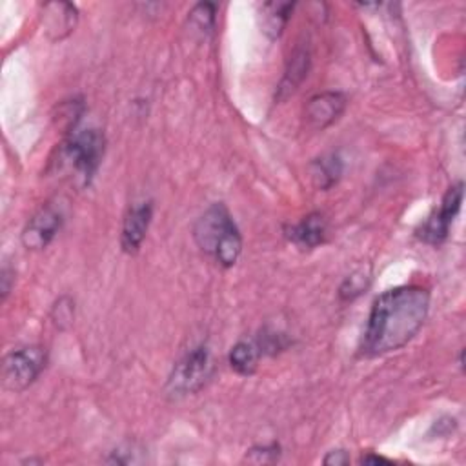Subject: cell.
<instances>
[{
  "instance_id": "obj_1",
  "label": "cell",
  "mask_w": 466,
  "mask_h": 466,
  "mask_svg": "<svg viewBox=\"0 0 466 466\" xmlns=\"http://www.w3.org/2000/svg\"><path fill=\"white\" fill-rule=\"evenodd\" d=\"M428 310L430 294L421 286H399L384 291L374 301L361 354L379 358L406 346L423 328Z\"/></svg>"
},
{
  "instance_id": "obj_2",
  "label": "cell",
  "mask_w": 466,
  "mask_h": 466,
  "mask_svg": "<svg viewBox=\"0 0 466 466\" xmlns=\"http://www.w3.org/2000/svg\"><path fill=\"white\" fill-rule=\"evenodd\" d=\"M194 237L199 248L224 268L236 264L243 252L241 231L222 203L213 204L199 217Z\"/></svg>"
},
{
  "instance_id": "obj_3",
  "label": "cell",
  "mask_w": 466,
  "mask_h": 466,
  "mask_svg": "<svg viewBox=\"0 0 466 466\" xmlns=\"http://www.w3.org/2000/svg\"><path fill=\"white\" fill-rule=\"evenodd\" d=\"M104 135L99 130H84L72 135L63 150L65 160L73 168L82 185H90L104 155Z\"/></svg>"
},
{
  "instance_id": "obj_4",
  "label": "cell",
  "mask_w": 466,
  "mask_h": 466,
  "mask_svg": "<svg viewBox=\"0 0 466 466\" xmlns=\"http://www.w3.org/2000/svg\"><path fill=\"white\" fill-rule=\"evenodd\" d=\"M211 372L213 365L210 350L206 346H197L175 365L168 381V392L175 397L195 393L208 383Z\"/></svg>"
},
{
  "instance_id": "obj_5",
  "label": "cell",
  "mask_w": 466,
  "mask_h": 466,
  "mask_svg": "<svg viewBox=\"0 0 466 466\" xmlns=\"http://www.w3.org/2000/svg\"><path fill=\"white\" fill-rule=\"evenodd\" d=\"M46 350L40 346H28L10 352L3 363V383L12 392L26 390L46 368Z\"/></svg>"
},
{
  "instance_id": "obj_6",
  "label": "cell",
  "mask_w": 466,
  "mask_h": 466,
  "mask_svg": "<svg viewBox=\"0 0 466 466\" xmlns=\"http://www.w3.org/2000/svg\"><path fill=\"white\" fill-rule=\"evenodd\" d=\"M462 188H464V185L457 183L444 194L439 210H436L418 231V237L421 241H425L428 245H441L448 237L450 226L461 210Z\"/></svg>"
},
{
  "instance_id": "obj_7",
  "label": "cell",
  "mask_w": 466,
  "mask_h": 466,
  "mask_svg": "<svg viewBox=\"0 0 466 466\" xmlns=\"http://www.w3.org/2000/svg\"><path fill=\"white\" fill-rule=\"evenodd\" d=\"M63 226V211L55 204L42 206L26 224L22 231V245L26 250H44Z\"/></svg>"
},
{
  "instance_id": "obj_8",
  "label": "cell",
  "mask_w": 466,
  "mask_h": 466,
  "mask_svg": "<svg viewBox=\"0 0 466 466\" xmlns=\"http://www.w3.org/2000/svg\"><path fill=\"white\" fill-rule=\"evenodd\" d=\"M346 97L339 91H324L312 97L305 108V116L310 128L324 130L332 126L344 113Z\"/></svg>"
},
{
  "instance_id": "obj_9",
  "label": "cell",
  "mask_w": 466,
  "mask_h": 466,
  "mask_svg": "<svg viewBox=\"0 0 466 466\" xmlns=\"http://www.w3.org/2000/svg\"><path fill=\"white\" fill-rule=\"evenodd\" d=\"M151 217H153V204L150 201L134 204L128 210L123 222V233H121V246L126 254L134 255L139 252L148 233Z\"/></svg>"
},
{
  "instance_id": "obj_10",
  "label": "cell",
  "mask_w": 466,
  "mask_h": 466,
  "mask_svg": "<svg viewBox=\"0 0 466 466\" xmlns=\"http://www.w3.org/2000/svg\"><path fill=\"white\" fill-rule=\"evenodd\" d=\"M44 31L51 40H63L77 26V8L70 3H49L44 6Z\"/></svg>"
},
{
  "instance_id": "obj_11",
  "label": "cell",
  "mask_w": 466,
  "mask_h": 466,
  "mask_svg": "<svg viewBox=\"0 0 466 466\" xmlns=\"http://www.w3.org/2000/svg\"><path fill=\"white\" fill-rule=\"evenodd\" d=\"M310 70V49L301 46L289 56L286 73L277 90V100H286L289 95H294L301 82L306 79Z\"/></svg>"
},
{
  "instance_id": "obj_12",
  "label": "cell",
  "mask_w": 466,
  "mask_h": 466,
  "mask_svg": "<svg viewBox=\"0 0 466 466\" xmlns=\"http://www.w3.org/2000/svg\"><path fill=\"white\" fill-rule=\"evenodd\" d=\"M286 236L296 246H299L303 250H312V248L324 243L326 222H324L323 215L310 213L299 224L291 226Z\"/></svg>"
},
{
  "instance_id": "obj_13",
  "label": "cell",
  "mask_w": 466,
  "mask_h": 466,
  "mask_svg": "<svg viewBox=\"0 0 466 466\" xmlns=\"http://www.w3.org/2000/svg\"><path fill=\"white\" fill-rule=\"evenodd\" d=\"M342 175V160L339 155L330 153L312 162V181L319 190H330Z\"/></svg>"
},
{
  "instance_id": "obj_14",
  "label": "cell",
  "mask_w": 466,
  "mask_h": 466,
  "mask_svg": "<svg viewBox=\"0 0 466 466\" xmlns=\"http://www.w3.org/2000/svg\"><path fill=\"white\" fill-rule=\"evenodd\" d=\"M296 4L289 3H270L263 6V31L270 39H279L280 33L284 31L291 12H294Z\"/></svg>"
},
{
  "instance_id": "obj_15",
  "label": "cell",
  "mask_w": 466,
  "mask_h": 466,
  "mask_svg": "<svg viewBox=\"0 0 466 466\" xmlns=\"http://www.w3.org/2000/svg\"><path fill=\"white\" fill-rule=\"evenodd\" d=\"M259 358H261V350L254 342L241 341L231 348L229 365L241 375H252L257 370Z\"/></svg>"
},
{
  "instance_id": "obj_16",
  "label": "cell",
  "mask_w": 466,
  "mask_h": 466,
  "mask_svg": "<svg viewBox=\"0 0 466 466\" xmlns=\"http://www.w3.org/2000/svg\"><path fill=\"white\" fill-rule=\"evenodd\" d=\"M215 13H217V8L210 3H203V4H197L194 8V12L190 13V21L204 33H211L213 28H215Z\"/></svg>"
},
{
  "instance_id": "obj_17",
  "label": "cell",
  "mask_w": 466,
  "mask_h": 466,
  "mask_svg": "<svg viewBox=\"0 0 466 466\" xmlns=\"http://www.w3.org/2000/svg\"><path fill=\"white\" fill-rule=\"evenodd\" d=\"M367 280L368 277L359 272V273H354L352 277H348L342 286H341V298L342 299H354L358 298L359 294H363V289L367 288Z\"/></svg>"
},
{
  "instance_id": "obj_18",
  "label": "cell",
  "mask_w": 466,
  "mask_h": 466,
  "mask_svg": "<svg viewBox=\"0 0 466 466\" xmlns=\"http://www.w3.org/2000/svg\"><path fill=\"white\" fill-rule=\"evenodd\" d=\"M250 455H259L257 459H254V462H272V461L279 459V446L277 444H270V446L252 448Z\"/></svg>"
},
{
  "instance_id": "obj_19",
  "label": "cell",
  "mask_w": 466,
  "mask_h": 466,
  "mask_svg": "<svg viewBox=\"0 0 466 466\" xmlns=\"http://www.w3.org/2000/svg\"><path fill=\"white\" fill-rule=\"evenodd\" d=\"M350 462V457L344 450H333L330 452L326 457H324V464H335V466H342V464H348Z\"/></svg>"
},
{
  "instance_id": "obj_20",
  "label": "cell",
  "mask_w": 466,
  "mask_h": 466,
  "mask_svg": "<svg viewBox=\"0 0 466 466\" xmlns=\"http://www.w3.org/2000/svg\"><path fill=\"white\" fill-rule=\"evenodd\" d=\"M10 280H12V272H10L8 268H4V270H3V299H6V298H8L10 289H12V284H10Z\"/></svg>"
},
{
  "instance_id": "obj_21",
  "label": "cell",
  "mask_w": 466,
  "mask_h": 466,
  "mask_svg": "<svg viewBox=\"0 0 466 466\" xmlns=\"http://www.w3.org/2000/svg\"><path fill=\"white\" fill-rule=\"evenodd\" d=\"M361 462H363V464H377V462H390V461L384 459V457H381V455H365V457L361 459Z\"/></svg>"
}]
</instances>
